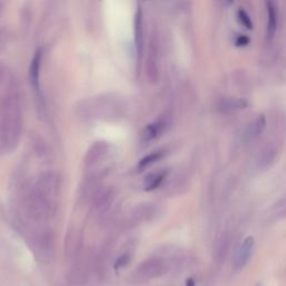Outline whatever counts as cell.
<instances>
[{"label": "cell", "instance_id": "obj_7", "mask_svg": "<svg viewBox=\"0 0 286 286\" xmlns=\"http://www.w3.org/2000/svg\"><path fill=\"white\" fill-rule=\"evenodd\" d=\"M166 177V172H161L159 174L153 175L152 178L149 179V181L146 182L145 185V190H152V189H156L157 187H159V185L162 182L163 179Z\"/></svg>", "mask_w": 286, "mask_h": 286}, {"label": "cell", "instance_id": "obj_11", "mask_svg": "<svg viewBox=\"0 0 286 286\" xmlns=\"http://www.w3.org/2000/svg\"><path fill=\"white\" fill-rule=\"evenodd\" d=\"M186 286H195V282H194V280H191V279H189V280H187V283H186Z\"/></svg>", "mask_w": 286, "mask_h": 286}, {"label": "cell", "instance_id": "obj_3", "mask_svg": "<svg viewBox=\"0 0 286 286\" xmlns=\"http://www.w3.org/2000/svg\"><path fill=\"white\" fill-rule=\"evenodd\" d=\"M218 110L224 113L236 112L248 106V102L240 97H222L218 101Z\"/></svg>", "mask_w": 286, "mask_h": 286}, {"label": "cell", "instance_id": "obj_6", "mask_svg": "<svg viewBox=\"0 0 286 286\" xmlns=\"http://www.w3.org/2000/svg\"><path fill=\"white\" fill-rule=\"evenodd\" d=\"M40 58H42V53L38 52L34 57V59H32V63L30 66V76H31L32 82H34V85L36 88H38V73H39Z\"/></svg>", "mask_w": 286, "mask_h": 286}, {"label": "cell", "instance_id": "obj_2", "mask_svg": "<svg viewBox=\"0 0 286 286\" xmlns=\"http://www.w3.org/2000/svg\"><path fill=\"white\" fill-rule=\"evenodd\" d=\"M267 14V23H266V36L267 38L272 39L276 34L277 25H279V10L277 6L274 1H265Z\"/></svg>", "mask_w": 286, "mask_h": 286}, {"label": "cell", "instance_id": "obj_1", "mask_svg": "<svg viewBox=\"0 0 286 286\" xmlns=\"http://www.w3.org/2000/svg\"><path fill=\"white\" fill-rule=\"evenodd\" d=\"M255 246V239L253 236H247L239 243L236 247L234 253V258H232V265H234L235 271H239L245 265L248 263L249 258L253 254Z\"/></svg>", "mask_w": 286, "mask_h": 286}, {"label": "cell", "instance_id": "obj_9", "mask_svg": "<svg viewBox=\"0 0 286 286\" xmlns=\"http://www.w3.org/2000/svg\"><path fill=\"white\" fill-rule=\"evenodd\" d=\"M251 43V39L247 35H237L235 38V45L237 47H246Z\"/></svg>", "mask_w": 286, "mask_h": 286}, {"label": "cell", "instance_id": "obj_10", "mask_svg": "<svg viewBox=\"0 0 286 286\" xmlns=\"http://www.w3.org/2000/svg\"><path fill=\"white\" fill-rule=\"evenodd\" d=\"M277 209L282 211V214L285 215L286 214V197L282 200L281 201V205L277 206Z\"/></svg>", "mask_w": 286, "mask_h": 286}, {"label": "cell", "instance_id": "obj_5", "mask_svg": "<svg viewBox=\"0 0 286 286\" xmlns=\"http://www.w3.org/2000/svg\"><path fill=\"white\" fill-rule=\"evenodd\" d=\"M236 17H237V22L246 28V29L252 30L253 28H254V24H253L251 16L248 15V13L244 9V8H238V10H237V13H236Z\"/></svg>", "mask_w": 286, "mask_h": 286}, {"label": "cell", "instance_id": "obj_8", "mask_svg": "<svg viewBox=\"0 0 286 286\" xmlns=\"http://www.w3.org/2000/svg\"><path fill=\"white\" fill-rule=\"evenodd\" d=\"M161 158H162V152H156V153L150 154L149 157H146V158L143 159V160L140 163V167H141V168H143V167L149 166V165H151V163L158 161L159 159H161Z\"/></svg>", "mask_w": 286, "mask_h": 286}, {"label": "cell", "instance_id": "obj_4", "mask_svg": "<svg viewBox=\"0 0 286 286\" xmlns=\"http://www.w3.org/2000/svg\"><path fill=\"white\" fill-rule=\"evenodd\" d=\"M265 125H266V118H265L263 114H260V115L257 116L255 120L252 122L251 125H249L247 137L251 139V140H254V139L258 138L260 134L263 133Z\"/></svg>", "mask_w": 286, "mask_h": 286}]
</instances>
